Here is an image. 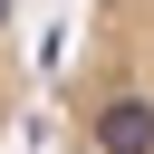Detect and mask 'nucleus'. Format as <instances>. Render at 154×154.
<instances>
[{"instance_id":"obj_1","label":"nucleus","mask_w":154,"mask_h":154,"mask_svg":"<svg viewBox=\"0 0 154 154\" xmlns=\"http://www.w3.org/2000/svg\"><path fill=\"white\" fill-rule=\"evenodd\" d=\"M96 154H154V96H106L96 106Z\"/></svg>"},{"instance_id":"obj_2","label":"nucleus","mask_w":154,"mask_h":154,"mask_svg":"<svg viewBox=\"0 0 154 154\" xmlns=\"http://www.w3.org/2000/svg\"><path fill=\"white\" fill-rule=\"evenodd\" d=\"M0 29H10V0H0Z\"/></svg>"}]
</instances>
